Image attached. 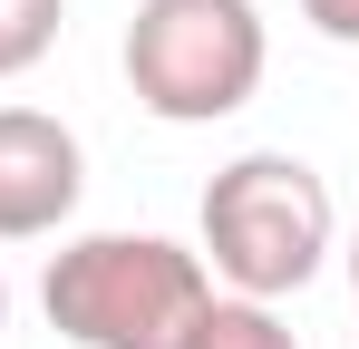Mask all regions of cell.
Returning a JSON list of instances; mask_svg holds the SVG:
<instances>
[{"mask_svg": "<svg viewBox=\"0 0 359 349\" xmlns=\"http://www.w3.org/2000/svg\"><path fill=\"white\" fill-rule=\"evenodd\" d=\"M204 301H214L204 252L165 233H78L49 252V282H39L49 330L78 349H184Z\"/></svg>", "mask_w": 359, "mask_h": 349, "instance_id": "1", "label": "cell"}, {"mask_svg": "<svg viewBox=\"0 0 359 349\" xmlns=\"http://www.w3.org/2000/svg\"><path fill=\"white\" fill-rule=\"evenodd\" d=\"M330 184L282 156V146H262V156H233V165L204 184V272L214 282H233L243 301H282L320 272V252H330Z\"/></svg>", "mask_w": 359, "mask_h": 349, "instance_id": "2", "label": "cell"}, {"mask_svg": "<svg viewBox=\"0 0 359 349\" xmlns=\"http://www.w3.org/2000/svg\"><path fill=\"white\" fill-rule=\"evenodd\" d=\"M262 68H272V39L252 0H136L126 20V88L165 126H214L252 107Z\"/></svg>", "mask_w": 359, "mask_h": 349, "instance_id": "3", "label": "cell"}, {"mask_svg": "<svg viewBox=\"0 0 359 349\" xmlns=\"http://www.w3.org/2000/svg\"><path fill=\"white\" fill-rule=\"evenodd\" d=\"M88 194V156L59 116L39 107H0V242H39L59 233Z\"/></svg>", "mask_w": 359, "mask_h": 349, "instance_id": "4", "label": "cell"}, {"mask_svg": "<svg viewBox=\"0 0 359 349\" xmlns=\"http://www.w3.org/2000/svg\"><path fill=\"white\" fill-rule=\"evenodd\" d=\"M184 349H301V340L282 330V310H272V301H243V291L224 301V291H214V301L194 310Z\"/></svg>", "mask_w": 359, "mask_h": 349, "instance_id": "5", "label": "cell"}, {"mask_svg": "<svg viewBox=\"0 0 359 349\" xmlns=\"http://www.w3.org/2000/svg\"><path fill=\"white\" fill-rule=\"evenodd\" d=\"M59 29H68V0H0V78L39 68L59 49Z\"/></svg>", "mask_w": 359, "mask_h": 349, "instance_id": "6", "label": "cell"}, {"mask_svg": "<svg viewBox=\"0 0 359 349\" xmlns=\"http://www.w3.org/2000/svg\"><path fill=\"white\" fill-rule=\"evenodd\" d=\"M301 20H311L320 39H340V49H359V0H301Z\"/></svg>", "mask_w": 359, "mask_h": 349, "instance_id": "7", "label": "cell"}, {"mask_svg": "<svg viewBox=\"0 0 359 349\" xmlns=\"http://www.w3.org/2000/svg\"><path fill=\"white\" fill-rule=\"evenodd\" d=\"M350 291H359V233H350Z\"/></svg>", "mask_w": 359, "mask_h": 349, "instance_id": "8", "label": "cell"}, {"mask_svg": "<svg viewBox=\"0 0 359 349\" xmlns=\"http://www.w3.org/2000/svg\"><path fill=\"white\" fill-rule=\"evenodd\" d=\"M0 330H10V282H0Z\"/></svg>", "mask_w": 359, "mask_h": 349, "instance_id": "9", "label": "cell"}]
</instances>
